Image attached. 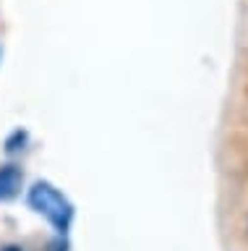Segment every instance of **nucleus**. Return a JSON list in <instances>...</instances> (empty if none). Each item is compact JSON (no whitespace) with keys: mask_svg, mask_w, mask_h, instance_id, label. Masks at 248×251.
Instances as JSON below:
<instances>
[{"mask_svg":"<svg viewBox=\"0 0 248 251\" xmlns=\"http://www.w3.org/2000/svg\"><path fill=\"white\" fill-rule=\"evenodd\" d=\"M29 207L34 212H40L42 217H47L58 233H66L71 227V220H73L71 201L55 186L45 183V180H40V183H34L29 188Z\"/></svg>","mask_w":248,"mask_h":251,"instance_id":"obj_1","label":"nucleus"},{"mask_svg":"<svg viewBox=\"0 0 248 251\" xmlns=\"http://www.w3.org/2000/svg\"><path fill=\"white\" fill-rule=\"evenodd\" d=\"M21 188V170L16 165H3L0 168V201L13 199Z\"/></svg>","mask_w":248,"mask_h":251,"instance_id":"obj_2","label":"nucleus"},{"mask_svg":"<svg viewBox=\"0 0 248 251\" xmlns=\"http://www.w3.org/2000/svg\"><path fill=\"white\" fill-rule=\"evenodd\" d=\"M3 251H21V249H16V246H8V249H3Z\"/></svg>","mask_w":248,"mask_h":251,"instance_id":"obj_3","label":"nucleus"}]
</instances>
